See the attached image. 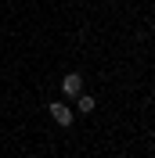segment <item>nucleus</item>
Masks as SVG:
<instances>
[{
	"label": "nucleus",
	"instance_id": "nucleus-1",
	"mask_svg": "<svg viewBox=\"0 0 155 158\" xmlns=\"http://www.w3.org/2000/svg\"><path fill=\"white\" fill-rule=\"evenodd\" d=\"M61 94H65V97H79V94H83V76H79V72H69V76L61 79Z\"/></svg>",
	"mask_w": 155,
	"mask_h": 158
},
{
	"label": "nucleus",
	"instance_id": "nucleus-2",
	"mask_svg": "<svg viewBox=\"0 0 155 158\" xmlns=\"http://www.w3.org/2000/svg\"><path fill=\"white\" fill-rule=\"evenodd\" d=\"M51 118L58 126H72V108H69L65 101H51Z\"/></svg>",
	"mask_w": 155,
	"mask_h": 158
},
{
	"label": "nucleus",
	"instance_id": "nucleus-3",
	"mask_svg": "<svg viewBox=\"0 0 155 158\" xmlns=\"http://www.w3.org/2000/svg\"><path fill=\"white\" fill-rule=\"evenodd\" d=\"M76 108H79V111H83V115H90V111H94V108H97V101H94V97H90V94H79V97H76Z\"/></svg>",
	"mask_w": 155,
	"mask_h": 158
}]
</instances>
